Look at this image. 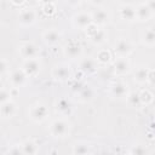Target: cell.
<instances>
[{"mask_svg": "<svg viewBox=\"0 0 155 155\" xmlns=\"http://www.w3.org/2000/svg\"><path fill=\"white\" fill-rule=\"evenodd\" d=\"M71 130L70 122L65 117H58L53 120L48 126V133L56 139H63L69 136Z\"/></svg>", "mask_w": 155, "mask_h": 155, "instance_id": "obj_1", "label": "cell"}, {"mask_svg": "<svg viewBox=\"0 0 155 155\" xmlns=\"http://www.w3.org/2000/svg\"><path fill=\"white\" fill-rule=\"evenodd\" d=\"M86 36L87 39L96 46H101L104 42H107L108 40V33L105 29H103L101 25L96 24V23H91L86 29H85Z\"/></svg>", "mask_w": 155, "mask_h": 155, "instance_id": "obj_2", "label": "cell"}, {"mask_svg": "<svg viewBox=\"0 0 155 155\" xmlns=\"http://www.w3.org/2000/svg\"><path fill=\"white\" fill-rule=\"evenodd\" d=\"M50 116V110L46 104L41 102H35L28 108V117L35 124H42Z\"/></svg>", "mask_w": 155, "mask_h": 155, "instance_id": "obj_3", "label": "cell"}, {"mask_svg": "<svg viewBox=\"0 0 155 155\" xmlns=\"http://www.w3.org/2000/svg\"><path fill=\"white\" fill-rule=\"evenodd\" d=\"M82 53H84V47H82V45L80 44V41H78V40H75V39L69 40V41L65 42V45L63 46V54H64L65 58H68V59H70V61L81 58Z\"/></svg>", "mask_w": 155, "mask_h": 155, "instance_id": "obj_4", "label": "cell"}, {"mask_svg": "<svg viewBox=\"0 0 155 155\" xmlns=\"http://www.w3.org/2000/svg\"><path fill=\"white\" fill-rule=\"evenodd\" d=\"M41 65L42 63H41L40 57H35V58L23 59L21 69L25 73L28 79H30V78H36L39 75V73L41 71Z\"/></svg>", "mask_w": 155, "mask_h": 155, "instance_id": "obj_5", "label": "cell"}, {"mask_svg": "<svg viewBox=\"0 0 155 155\" xmlns=\"http://www.w3.org/2000/svg\"><path fill=\"white\" fill-rule=\"evenodd\" d=\"M51 76L54 81L65 82L71 78V68L67 63H58V64L52 67Z\"/></svg>", "mask_w": 155, "mask_h": 155, "instance_id": "obj_6", "label": "cell"}, {"mask_svg": "<svg viewBox=\"0 0 155 155\" xmlns=\"http://www.w3.org/2000/svg\"><path fill=\"white\" fill-rule=\"evenodd\" d=\"M18 53L22 59H29V58H35L39 57L40 50L36 44L33 41H23L18 45Z\"/></svg>", "mask_w": 155, "mask_h": 155, "instance_id": "obj_7", "label": "cell"}, {"mask_svg": "<svg viewBox=\"0 0 155 155\" xmlns=\"http://www.w3.org/2000/svg\"><path fill=\"white\" fill-rule=\"evenodd\" d=\"M108 92L110 97L115 99H125L130 92V86L125 81H114L113 84L109 85Z\"/></svg>", "mask_w": 155, "mask_h": 155, "instance_id": "obj_8", "label": "cell"}, {"mask_svg": "<svg viewBox=\"0 0 155 155\" xmlns=\"http://www.w3.org/2000/svg\"><path fill=\"white\" fill-rule=\"evenodd\" d=\"M133 44L126 38H120L114 45V53L116 54V57H128L133 53Z\"/></svg>", "mask_w": 155, "mask_h": 155, "instance_id": "obj_9", "label": "cell"}, {"mask_svg": "<svg viewBox=\"0 0 155 155\" xmlns=\"http://www.w3.org/2000/svg\"><path fill=\"white\" fill-rule=\"evenodd\" d=\"M38 19V13L34 8H22L18 13V23L21 27H31Z\"/></svg>", "mask_w": 155, "mask_h": 155, "instance_id": "obj_10", "label": "cell"}, {"mask_svg": "<svg viewBox=\"0 0 155 155\" xmlns=\"http://www.w3.org/2000/svg\"><path fill=\"white\" fill-rule=\"evenodd\" d=\"M28 76L25 75V73L19 68H16L13 70L10 71L8 74V82L11 85V88H21L27 84Z\"/></svg>", "mask_w": 155, "mask_h": 155, "instance_id": "obj_11", "label": "cell"}, {"mask_svg": "<svg viewBox=\"0 0 155 155\" xmlns=\"http://www.w3.org/2000/svg\"><path fill=\"white\" fill-rule=\"evenodd\" d=\"M54 110L59 116L65 117V116H70L73 114L74 107H73V103L70 102V99H68L67 97H61L54 101Z\"/></svg>", "mask_w": 155, "mask_h": 155, "instance_id": "obj_12", "label": "cell"}, {"mask_svg": "<svg viewBox=\"0 0 155 155\" xmlns=\"http://www.w3.org/2000/svg\"><path fill=\"white\" fill-rule=\"evenodd\" d=\"M113 70L116 76H125L131 70V61L128 57H116L113 61Z\"/></svg>", "mask_w": 155, "mask_h": 155, "instance_id": "obj_13", "label": "cell"}, {"mask_svg": "<svg viewBox=\"0 0 155 155\" xmlns=\"http://www.w3.org/2000/svg\"><path fill=\"white\" fill-rule=\"evenodd\" d=\"M99 64L97 63L94 57H84L79 62V70L84 75H93L97 73Z\"/></svg>", "mask_w": 155, "mask_h": 155, "instance_id": "obj_14", "label": "cell"}, {"mask_svg": "<svg viewBox=\"0 0 155 155\" xmlns=\"http://www.w3.org/2000/svg\"><path fill=\"white\" fill-rule=\"evenodd\" d=\"M92 23V16L88 12H78L71 17V24L75 29L85 30Z\"/></svg>", "mask_w": 155, "mask_h": 155, "instance_id": "obj_15", "label": "cell"}, {"mask_svg": "<svg viewBox=\"0 0 155 155\" xmlns=\"http://www.w3.org/2000/svg\"><path fill=\"white\" fill-rule=\"evenodd\" d=\"M62 33L56 29V28H50L47 30H45L41 35V39L42 41L45 42V45L47 46H54V45H58L61 41H62Z\"/></svg>", "mask_w": 155, "mask_h": 155, "instance_id": "obj_16", "label": "cell"}, {"mask_svg": "<svg viewBox=\"0 0 155 155\" xmlns=\"http://www.w3.org/2000/svg\"><path fill=\"white\" fill-rule=\"evenodd\" d=\"M96 90L92 86L84 85L78 92H75V97L80 103H90L96 98Z\"/></svg>", "mask_w": 155, "mask_h": 155, "instance_id": "obj_17", "label": "cell"}, {"mask_svg": "<svg viewBox=\"0 0 155 155\" xmlns=\"http://www.w3.org/2000/svg\"><path fill=\"white\" fill-rule=\"evenodd\" d=\"M16 113H17V104L12 99L0 104V119L10 120L16 115Z\"/></svg>", "mask_w": 155, "mask_h": 155, "instance_id": "obj_18", "label": "cell"}, {"mask_svg": "<svg viewBox=\"0 0 155 155\" xmlns=\"http://www.w3.org/2000/svg\"><path fill=\"white\" fill-rule=\"evenodd\" d=\"M119 17L125 22H134L136 21V6L131 4H122L119 7Z\"/></svg>", "mask_w": 155, "mask_h": 155, "instance_id": "obj_19", "label": "cell"}, {"mask_svg": "<svg viewBox=\"0 0 155 155\" xmlns=\"http://www.w3.org/2000/svg\"><path fill=\"white\" fill-rule=\"evenodd\" d=\"M21 145V153L24 154V155H34V154H38L39 153V143L33 139V138H29V139H25L23 140L22 143H19Z\"/></svg>", "mask_w": 155, "mask_h": 155, "instance_id": "obj_20", "label": "cell"}, {"mask_svg": "<svg viewBox=\"0 0 155 155\" xmlns=\"http://www.w3.org/2000/svg\"><path fill=\"white\" fill-rule=\"evenodd\" d=\"M154 12L149 10V7L145 5V2L139 4L136 7V21L138 22H148L153 18Z\"/></svg>", "mask_w": 155, "mask_h": 155, "instance_id": "obj_21", "label": "cell"}, {"mask_svg": "<svg viewBox=\"0 0 155 155\" xmlns=\"http://www.w3.org/2000/svg\"><path fill=\"white\" fill-rule=\"evenodd\" d=\"M91 16H92V22L101 25V27L108 24L109 21H110V13H109V11H107L104 8L96 10L94 12L91 13Z\"/></svg>", "mask_w": 155, "mask_h": 155, "instance_id": "obj_22", "label": "cell"}, {"mask_svg": "<svg viewBox=\"0 0 155 155\" xmlns=\"http://www.w3.org/2000/svg\"><path fill=\"white\" fill-rule=\"evenodd\" d=\"M140 41L147 47H154L155 46V31L151 27L145 28L140 34Z\"/></svg>", "mask_w": 155, "mask_h": 155, "instance_id": "obj_23", "label": "cell"}, {"mask_svg": "<svg viewBox=\"0 0 155 155\" xmlns=\"http://www.w3.org/2000/svg\"><path fill=\"white\" fill-rule=\"evenodd\" d=\"M148 73H149V68L148 67H144V65L138 67L133 71V81L137 85H144V84H147Z\"/></svg>", "mask_w": 155, "mask_h": 155, "instance_id": "obj_24", "label": "cell"}, {"mask_svg": "<svg viewBox=\"0 0 155 155\" xmlns=\"http://www.w3.org/2000/svg\"><path fill=\"white\" fill-rule=\"evenodd\" d=\"M94 58H96V61H97V63H98L99 65H108V64L113 63V54H111V52H110L109 50H107V48L99 50V51L97 52V54H96Z\"/></svg>", "mask_w": 155, "mask_h": 155, "instance_id": "obj_25", "label": "cell"}, {"mask_svg": "<svg viewBox=\"0 0 155 155\" xmlns=\"http://www.w3.org/2000/svg\"><path fill=\"white\" fill-rule=\"evenodd\" d=\"M138 96H139V99H140V103L143 107H147V105H150L153 102H154V94L148 88H143L138 92Z\"/></svg>", "mask_w": 155, "mask_h": 155, "instance_id": "obj_26", "label": "cell"}, {"mask_svg": "<svg viewBox=\"0 0 155 155\" xmlns=\"http://www.w3.org/2000/svg\"><path fill=\"white\" fill-rule=\"evenodd\" d=\"M92 150V145L87 144V143H76L75 145H73L71 149V154L75 155H85V154H91Z\"/></svg>", "mask_w": 155, "mask_h": 155, "instance_id": "obj_27", "label": "cell"}, {"mask_svg": "<svg viewBox=\"0 0 155 155\" xmlns=\"http://www.w3.org/2000/svg\"><path fill=\"white\" fill-rule=\"evenodd\" d=\"M127 101V104L131 107V108H142V103H140V99H139V96H138V92H128L127 97L125 98Z\"/></svg>", "mask_w": 155, "mask_h": 155, "instance_id": "obj_28", "label": "cell"}, {"mask_svg": "<svg viewBox=\"0 0 155 155\" xmlns=\"http://www.w3.org/2000/svg\"><path fill=\"white\" fill-rule=\"evenodd\" d=\"M12 88H6V87H0V104L12 99Z\"/></svg>", "mask_w": 155, "mask_h": 155, "instance_id": "obj_29", "label": "cell"}, {"mask_svg": "<svg viewBox=\"0 0 155 155\" xmlns=\"http://www.w3.org/2000/svg\"><path fill=\"white\" fill-rule=\"evenodd\" d=\"M56 10H57V7H56V5H54L53 1L42 4V12H44L45 15H47V16L54 15V13H56Z\"/></svg>", "mask_w": 155, "mask_h": 155, "instance_id": "obj_30", "label": "cell"}, {"mask_svg": "<svg viewBox=\"0 0 155 155\" xmlns=\"http://www.w3.org/2000/svg\"><path fill=\"white\" fill-rule=\"evenodd\" d=\"M128 154H132V155H143V154H147V148L144 145H139V144H134V145H131L130 150H128Z\"/></svg>", "mask_w": 155, "mask_h": 155, "instance_id": "obj_31", "label": "cell"}, {"mask_svg": "<svg viewBox=\"0 0 155 155\" xmlns=\"http://www.w3.org/2000/svg\"><path fill=\"white\" fill-rule=\"evenodd\" d=\"M8 68H10V64H8L7 59L0 58V76L5 75V74L8 71Z\"/></svg>", "mask_w": 155, "mask_h": 155, "instance_id": "obj_32", "label": "cell"}, {"mask_svg": "<svg viewBox=\"0 0 155 155\" xmlns=\"http://www.w3.org/2000/svg\"><path fill=\"white\" fill-rule=\"evenodd\" d=\"M147 84L149 86H154L155 84V73L153 68H149V73H148V78H147Z\"/></svg>", "mask_w": 155, "mask_h": 155, "instance_id": "obj_33", "label": "cell"}, {"mask_svg": "<svg viewBox=\"0 0 155 155\" xmlns=\"http://www.w3.org/2000/svg\"><path fill=\"white\" fill-rule=\"evenodd\" d=\"M7 153H10V154H22V153H21V145H19V144H13V145L7 150Z\"/></svg>", "mask_w": 155, "mask_h": 155, "instance_id": "obj_34", "label": "cell"}, {"mask_svg": "<svg viewBox=\"0 0 155 155\" xmlns=\"http://www.w3.org/2000/svg\"><path fill=\"white\" fill-rule=\"evenodd\" d=\"M145 5L151 12H155V0H145Z\"/></svg>", "mask_w": 155, "mask_h": 155, "instance_id": "obj_35", "label": "cell"}, {"mask_svg": "<svg viewBox=\"0 0 155 155\" xmlns=\"http://www.w3.org/2000/svg\"><path fill=\"white\" fill-rule=\"evenodd\" d=\"M105 1H107V0H90V2H91L93 6H96V7L103 6V5L105 4Z\"/></svg>", "mask_w": 155, "mask_h": 155, "instance_id": "obj_36", "label": "cell"}, {"mask_svg": "<svg viewBox=\"0 0 155 155\" xmlns=\"http://www.w3.org/2000/svg\"><path fill=\"white\" fill-rule=\"evenodd\" d=\"M71 7H76V6H79L80 5V2H82L81 0H65Z\"/></svg>", "mask_w": 155, "mask_h": 155, "instance_id": "obj_37", "label": "cell"}, {"mask_svg": "<svg viewBox=\"0 0 155 155\" xmlns=\"http://www.w3.org/2000/svg\"><path fill=\"white\" fill-rule=\"evenodd\" d=\"M10 1H11V4L15 5V6H22V5L25 2V0H10Z\"/></svg>", "mask_w": 155, "mask_h": 155, "instance_id": "obj_38", "label": "cell"}, {"mask_svg": "<svg viewBox=\"0 0 155 155\" xmlns=\"http://www.w3.org/2000/svg\"><path fill=\"white\" fill-rule=\"evenodd\" d=\"M40 1H41L42 4H46V2H51L52 0H40Z\"/></svg>", "mask_w": 155, "mask_h": 155, "instance_id": "obj_39", "label": "cell"}, {"mask_svg": "<svg viewBox=\"0 0 155 155\" xmlns=\"http://www.w3.org/2000/svg\"><path fill=\"white\" fill-rule=\"evenodd\" d=\"M81 1H90V0H81Z\"/></svg>", "mask_w": 155, "mask_h": 155, "instance_id": "obj_40", "label": "cell"}]
</instances>
